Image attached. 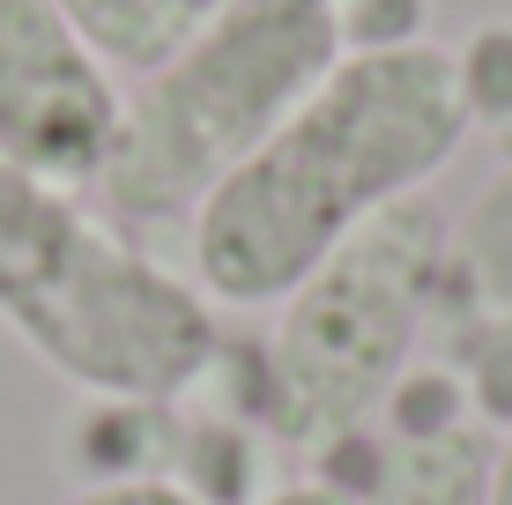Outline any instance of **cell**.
<instances>
[{"mask_svg":"<svg viewBox=\"0 0 512 505\" xmlns=\"http://www.w3.org/2000/svg\"><path fill=\"white\" fill-rule=\"evenodd\" d=\"M468 149V112L446 45L342 52L186 223V260L208 305L268 312L372 216L431 194Z\"/></svg>","mask_w":512,"mask_h":505,"instance_id":"cell-1","label":"cell"},{"mask_svg":"<svg viewBox=\"0 0 512 505\" xmlns=\"http://www.w3.org/2000/svg\"><path fill=\"white\" fill-rule=\"evenodd\" d=\"M0 327L90 402H171L216 379L223 335L201 283L134 246L104 208L0 164Z\"/></svg>","mask_w":512,"mask_h":505,"instance_id":"cell-2","label":"cell"},{"mask_svg":"<svg viewBox=\"0 0 512 505\" xmlns=\"http://www.w3.org/2000/svg\"><path fill=\"white\" fill-rule=\"evenodd\" d=\"M342 60L334 0H223L119 97L97 208L119 231H171L297 112Z\"/></svg>","mask_w":512,"mask_h":505,"instance_id":"cell-3","label":"cell"},{"mask_svg":"<svg viewBox=\"0 0 512 505\" xmlns=\"http://www.w3.org/2000/svg\"><path fill=\"white\" fill-rule=\"evenodd\" d=\"M446 246L453 216L416 194L372 216L275 305V335L245 350V416L260 439L320 461L379 424L401 379L416 372L423 342L438 335Z\"/></svg>","mask_w":512,"mask_h":505,"instance_id":"cell-4","label":"cell"},{"mask_svg":"<svg viewBox=\"0 0 512 505\" xmlns=\"http://www.w3.org/2000/svg\"><path fill=\"white\" fill-rule=\"evenodd\" d=\"M119 75L52 0H0V164L90 194L119 134Z\"/></svg>","mask_w":512,"mask_h":505,"instance_id":"cell-5","label":"cell"},{"mask_svg":"<svg viewBox=\"0 0 512 505\" xmlns=\"http://www.w3.org/2000/svg\"><path fill=\"white\" fill-rule=\"evenodd\" d=\"M438 364L468 387L490 431L512 424V149L461 208L446 246V298H438Z\"/></svg>","mask_w":512,"mask_h":505,"instance_id":"cell-6","label":"cell"},{"mask_svg":"<svg viewBox=\"0 0 512 505\" xmlns=\"http://www.w3.org/2000/svg\"><path fill=\"white\" fill-rule=\"evenodd\" d=\"M490 424H446V431H386L357 505H483L490 491Z\"/></svg>","mask_w":512,"mask_h":505,"instance_id":"cell-7","label":"cell"},{"mask_svg":"<svg viewBox=\"0 0 512 505\" xmlns=\"http://www.w3.org/2000/svg\"><path fill=\"white\" fill-rule=\"evenodd\" d=\"M75 23V38L97 52L112 75L141 82L149 67H164L223 0H52Z\"/></svg>","mask_w":512,"mask_h":505,"instance_id":"cell-8","label":"cell"},{"mask_svg":"<svg viewBox=\"0 0 512 505\" xmlns=\"http://www.w3.org/2000/svg\"><path fill=\"white\" fill-rule=\"evenodd\" d=\"M453 90H461L468 134H490L498 149H512V15H483L461 45H446Z\"/></svg>","mask_w":512,"mask_h":505,"instance_id":"cell-9","label":"cell"},{"mask_svg":"<svg viewBox=\"0 0 512 505\" xmlns=\"http://www.w3.org/2000/svg\"><path fill=\"white\" fill-rule=\"evenodd\" d=\"M60 505H201V498H186L179 483H90Z\"/></svg>","mask_w":512,"mask_h":505,"instance_id":"cell-10","label":"cell"},{"mask_svg":"<svg viewBox=\"0 0 512 505\" xmlns=\"http://www.w3.org/2000/svg\"><path fill=\"white\" fill-rule=\"evenodd\" d=\"M253 505H357L349 491H334L320 476H297V483H275V491H260Z\"/></svg>","mask_w":512,"mask_h":505,"instance_id":"cell-11","label":"cell"},{"mask_svg":"<svg viewBox=\"0 0 512 505\" xmlns=\"http://www.w3.org/2000/svg\"><path fill=\"white\" fill-rule=\"evenodd\" d=\"M483 505H512V424L498 431V446H490V491Z\"/></svg>","mask_w":512,"mask_h":505,"instance_id":"cell-12","label":"cell"}]
</instances>
